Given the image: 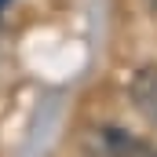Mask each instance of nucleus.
Masks as SVG:
<instances>
[{"instance_id":"nucleus-2","label":"nucleus","mask_w":157,"mask_h":157,"mask_svg":"<svg viewBox=\"0 0 157 157\" xmlns=\"http://www.w3.org/2000/svg\"><path fill=\"white\" fill-rule=\"evenodd\" d=\"M128 99L150 124H157V70L154 66H143L128 80Z\"/></svg>"},{"instance_id":"nucleus-1","label":"nucleus","mask_w":157,"mask_h":157,"mask_svg":"<svg viewBox=\"0 0 157 157\" xmlns=\"http://www.w3.org/2000/svg\"><path fill=\"white\" fill-rule=\"evenodd\" d=\"M84 157H157V146L117 124H95L80 135Z\"/></svg>"},{"instance_id":"nucleus-3","label":"nucleus","mask_w":157,"mask_h":157,"mask_svg":"<svg viewBox=\"0 0 157 157\" xmlns=\"http://www.w3.org/2000/svg\"><path fill=\"white\" fill-rule=\"evenodd\" d=\"M7 4H11V0H0V11H4V7H7Z\"/></svg>"}]
</instances>
